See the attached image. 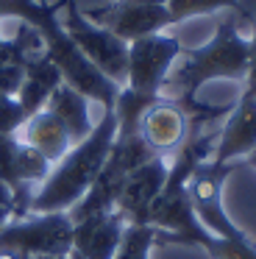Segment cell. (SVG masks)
I'll return each mask as SVG.
<instances>
[{"mask_svg": "<svg viewBox=\"0 0 256 259\" xmlns=\"http://www.w3.org/2000/svg\"><path fill=\"white\" fill-rule=\"evenodd\" d=\"M150 226H156V245H192L209 253V259H256V242L250 237H217L195 218L189 198L181 203L150 209Z\"/></svg>", "mask_w": 256, "mask_h": 259, "instance_id": "cell-4", "label": "cell"}, {"mask_svg": "<svg viewBox=\"0 0 256 259\" xmlns=\"http://www.w3.org/2000/svg\"><path fill=\"white\" fill-rule=\"evenodd\" d=\"M0 259H17L14 253H9V251H3V248H0Z\"/></svg>", "mask_w": 256, "mask_h": 259, "instance_id": "cell-25", "label": "cell"}, {"mask_svg": "<svg viewBox=\"0 0 256 259\" xmlns=\"http://www.w3.org/2000/svg\"><path fill=\"white\" fill-rule=\"evenodd\" d=\"M167 170H170V164L161 156H156L125 176V181L120 187V195H117V203H114V212L128 226L131 223L150 226V206H153V201L159 198L161 187H164Z\"/></svg>", "mask_w": 256, "mask_h": 259, "instance_id": "cell-11", "label": "cell"}, {"mask_svg": "<svg viewBox=\"0 0 256 259\" xmlns=\"http://www.w3.org/2000/svg\"><path fill=\"white\" fill-rule=\"evenodd\" d=\"M25 120H28V114L17 98H0V134L14 137L25 125Z\"/></svg>", "mask_w": 256, "mask_h": 259, "instance_id": "cell-20", "label": "cell"}, {"mask_svg": "<svg viewBox=\"0 0 256 259\" xmlns=\"http://www.w3.org/2000/svg\"><path fill=\"white\" fill-rule=\"evenodd\" d=\"M9 220H11V212H9V209H0V229H3Z\"/></svg>", "mask_w": 256, "mask_h": 259, "instance_id": "cell-23", "label": "cell"}, {"mask_svg": "<svg viewBox=\"0 0 256 259\" xmlns=\"http://www.w3.org/2000/svg\"><path fill=\"white\" fill-rule=\"evenodd\" d=\"M64 17H61V28L67 31L75 48L106 75L114 81L117 87H125L128 78V42L114 36L111 31L95 25L87 14L81 12L78 0H64L61 6Z\"/></svg>", "mask_w": 256, "mask_h": 259, "instance_id": "cell-6", "label": "cell"}, {"mask_svg": "<svg viewBox=\"0 0 256 259\" xmlns=\"http://www.w3.org/2000/svg\"><path fill=\"white\" fill-rule=\"evenodd\" d=\"M53 164L33 151L31 145L20 142L17 137L0 134V179L9 187L11 201H14V212L11 218H28L31 214V198L33 192L28 190L31 184H42L48 179Z\"/></svg>", "mask_w": 256, "mask_h": 259, "instance_id": "cell-9", "label": "cell"}, {"mask_svg": "<svg viewBox=\"0 0 256 259\" xmlns=\"http://www.w3.org/2000/svg\"><path fill=\"white\" fill-rule=\"evenodd\" d=\"M114 134H117V114L114 109H103V117L92 128V134L83 142L72 145L64 153V159H59L50 167L48 179L39 184V190L31 198V214L70 212L89 192L92 181L103 170L106 159L111 153V145H114Z\"/></svg>", "mask_w": 256, "mask_h": 259, "instance_id": "cell-2", "label": "cell"}, {"mask_svg": "<svg viewBox=\"0 0 256 259\" xmlns=\"http://www.w3.org/2000/svg\"><path fill=\"white\" fill-rule=\"evenodd\" d=\"M156 231H159L156 226H125L114 259H150V251L156 245Z\"/></svg>", "mask_w": 256, "mask_h": 259, "instance_id": "cell-19", "label": "cell"}, {"mask_svg": "<svg viewBox=\"0 0 256 259\" xmlns=\"http://www.w3.org/2000/svg\"><path fill=\"white\" fill-rule=\"evenodd\" d=\"M256 151V92L242 90L239 101L226 114L223 128H217V142L211 151V162H239Z\"/></svg>", "mask_w": 256, "mask_h": 259, "instance_id": "cell-12", "label": "cell"}, {"mask_svg": "<svg viewBox=\"0 0 256 259\" xmlns=\"http://www.w3.org/2000/svg\"><path fill=\"white\" fill-rule=\"evenodd\" d=\"M239 162H200L195 167V173L187 181V195H189V206H192L195 218L203 223V229H209L217 237H248V231H242L226 212L223 203V181L228 179L234 167Z\"/></svg>", "mask_w": 256, "mask_h": 259, "instance_id": "cell-7", "label": "cell"}, {"mask_svg": "<svg viewBox=\"0 0 256 259\" xmlns=\"http://www.w3.org/2000/svg\"><path fill=\"white\" fill-rule=\"evenodd\" d=\"M125 226L114 209L78 220L72 223V253L83 259H114Z\"/></svg>", "mask_w": 256, "mask_h": 259, "instance_id": "cell-14", "label": "cell"}, {"mask_svg": "<svg viewBox=\"0 0 256 259\" xmlns=\"http://www.w3.org/2000/svg\"><path fill=\"white\" fill-rule=\"evenodd\" d=\"M184 45L173 34H150L128 45V78L125 87L139 95H161L176 59L181 56Z\"/></svg>", "mask_w": 256, "mask_h": 259, "instance_id": "cell-8", "label": "cell"}, {"mask_svg": "<svg viewBox=\"0 0 256 259\" xmlns=\"http://www.w3.org/2000/svg\"><path fill=\"white\" fill-rule=\"evenodd\" d=\"M245 164H250V167H253V170H256V151H253V153H250V156H248V159H245Z\"/></svg>", "mask_w": 256, "mask_h": 259, "instance_id": "cell-24", "label": "cell"}, {"mask_svg": "<svg viewBox=\"0 0 256 259\" xmlns=\"http://www.w3.org/2000/svg\"><path fill=\"white\" fill-rule=\"evenodd\" d=\"M167 12H170L173 23H184V20H192V17H200V14H215V12H237L242 14L245 20H250L253 14L239 3V0H167L164 3Z\"/></svg>", "mask_w": 256, "mask_h": 259, "instance_id": "cell-18", "label": "cell"}, {"mask_svg": "<svg viewBox=\"0 0 256 259\" xmlns=\"http://www.w3.org/2000/svg\"><path fill=\"white\" fill-rule=\"evenodd\" d=\"M14 137L20 142H25V145H31L33 151H39L50 164L64 159V153L72 148L70 131L64 128V123H61L50 109H42V112H36L33 117H28L25 125H22Z\"/></svg>", "mask_w": 256, "mask_h": 259, "instance_id": "cell-15", "label": "cell"}, {"mask_svg": "<svg viewBox=\"0 0 256 259\" xmlns=\"http://www.w3.org/2000/svg\"><path fill=\"white\" fill-rule=\"evenodd\" d=\"M0 248L14 256H70L72 220L67 212L11 218L0 229Z\"/></svg>", "mask_w": 256, "mask_h": 259, "instance_id": "cell-5", "label": "cell"}, {"mask_svg": "<svg viewBox=\"0 0 256 259\" xmlns=\"http://www.w3.org/2000/svg\"><path fill=\"white\" fill-rule=\"evenodd\" d=\"M120 3H145V6H164L167 0H120Z\"/></svg>", "mask_w": 256, "mask_h": 259, "instance_id": "cell-22", "label": "cell"}, {"mask_svg": "<svg viewBox=\"0 0 256 259\" xmlns=\"http://www.w3.org/2000/svg\"><path fill=\"white\" fill-rule=\"evenodd\" d=\"M0 42H3V34H0Z\"/></svg>", "mask_w": 256, "mask_h": 259, "instance_id": "cell-27", "label": "cell"}, {"mask_svg": "<svg viewBox=\"0 0 256 259\" xmlns=\"http://www.w3.org/2000/svg\"><path fill=\"white\" fill-rule=\"evenodd\" d=\"M181 56L184 64L167 75V84L178 90V101L192 103L198 101L200 87H206L209 81H245L250 64V39L239 34L237 20L228 17L217 23L215 36L206 45L184 48Z\"/></svg>", "mask_w": 256, "mask_h": 259, "instance_id": "cell-3", "label": "cell"}, {"mask_svg": "<svg viewBox=\"0 0 256 259\" xmlns=\"http://www.w3.org/2000/svg\"><path fill=\"white\" fill-rule=\"evenodd\" d=\"M36 259H70V256H36Z\"/></svg>", "mask_w": 256, "mask_h": 259, "instance_id": "cell-26", "label": "cell"}, {"mask_svg": "<svg viewBox=\"0 0 256 259\" xmlns=\"http://www.w3.org/2000/svg\"><path fill=\"white\" fill-rule=\"evenodd\" d=\"M61 6H64V0H56V3H48V0H0V20L14 17L22 25H31L42 36V56L50 59L61 70L64 84H70L72 90H78L89 101H98L103 109H114L120 87L106 78L67 36L59 17Z\"/></svg>", "mask_w": 256, "mask_h": 259, "instance_id": "cell-1", "label": "cell"}, {"mask_svg": "<svg viewBox=\"0 0 256 259\" xmlns=\"http://www.w3.org/2000/svg\"><path fill=\"white\" fill-rule=\"evenodd\" d=\"M189 131V114L176 98H159L145 109L142 120H139V134H142L145 145L164 159V153L178 151Z\"/></svg>", "mask_w": 256, "mask_h": 259, "instance_id": "cell-13", "label": "cell"}, {"mask_svg": "<svg viewBox=\"0 0 256 259\" xmlns=\"http://www.w3.org/2000/svg\"><path fill=\"white\" fill-rule=\"evenodd\" d=\"M0 209L14 212V201H11V192H9V187L3 184V179H0Z\"/></svg>", "mask_w": 256, "mask_h": 259, "instance_id": "cell-21", "label": "cell"}, {"mask_svg": "<svg viewBox=\"0 0 256 259\" xmlns=\"http://www.w3.org/2000/svg\"><path fill=\"white\" fill-rule=\"evenodd\" d=\"M56 117L64 123V128L70 131V140L72 145L83 142L89 134H92V120H89V98H83L78 90H72L70 84H59L50 95L48 106Z\"/></svg>", "mask_w": 256, "mask_h": 259, "instance_id": "cell-17", "label": "cell"}, {"mask_svg": "<svg viewBox=\"0 0 256 259\" xmlns=\"http://www.w3.org/2000/svg\"><path fill=\"white\" fill-rule=\"evenodd\" d=\"M83 14H87L95 25L111 31V34L120 36L128 45L142 39V36H150V34H164V28L176 25L170 17V12H167V6L120 3V0H111L106 6H92Z\"/></svg>", "mask_w": 256, "mask_h": 259, "instance_id": "cell-10", "label": "cell"}, {"mask_svg": "<svg viewBox=\"0 0 256 259\" xmlns=\"http://www.w3.org/2000/svg\"><path fill=\"white\" fill-rule=\"evenodd\" d=\"M22 70H25V78H22V87L14 98L20 101V106L25 109L28 117H33L36 112H42L48 106L53 90L59 84H64V78H61V70L50 59H45L42 53L28 56L22 62Z\"/></svg>", "mask_w": 256, "mask_h": 259, "instance_id": "cell-16", "label": "cell"}]
</instances>
